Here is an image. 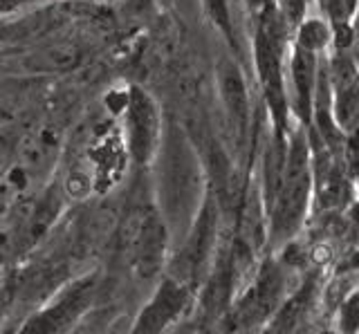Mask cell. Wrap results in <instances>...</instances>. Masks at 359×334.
Masks as SVG:
<instances>
[{
  "label": "cell",
  "mask_w": 359,
  "mask_h": 334,
  "mask_svg": "<svg viewBox=\"0 0 359 334\" xmlns=\"http://www.w3.org/2000/svg\"><path fill=\"white\" fill-rule=\"evenodd\" d=\"M218 81H220L222 102L227 106L231 124L238 128V132L243 135L247 128V121H250V97H247L243 74L231 61H222L220 72H218Z\"/></svg>",
  "instance_id": "obj_5"
},
{
  "label": "cell",
  "mask_w": 359,
  "mask_h": 334,
  "mask_svg": "<svg viewBox=\"0 0 359 334\" xmlns=\"http://www.w3.org/2000/svg\"><path fill=\"white\" fill-rule=\"evenodd\" d=\"M180 307H182V292L173 285H166L160 296L151 303V307L142 314L135 334H157L168 319L177 314Z\"/></svg>",
  "instance_id": "obj_7"
},
{
  "label": "cell",
  "mask_w": 359,
  "mask_h": 334,
  "mask_svg": "<svg viewBox=\"0 0 359 334\" xmlns=\"http://www.w3.org/2000/svg\"><path fill=\"white\" fill-rule=\"evenodd\" d=\"M314 52H306L301 48H294L292 54V83H294V95H297V110L303 119H310L312 113V97H314V83H317V74H314Z\"/></svg>",
  "instance_id": "obj_6"
},
{
  "label": "cell",
  "mask_w": 359,
  "mask_h": 334,
  "mask_svg": "<svg viewBox=\"0 0 359 334\" xmlns=\"http://www.w3.org/2000/svg\"><path fill=\"white\" fill-rule=\"evenodd\" d=\"M250 3H252V7H256V9H263V7L269 3V0H250Z\"/></svg>",
  "instance_id": "obj_12"
},
{
  "label": "cell",
  "mask_w": 359,
  "mask_h": 334,
  "mask_svg": "<svg viewBox=\"0 0 359 334\" xmlns=\"http://www.w3.org/2000/svg\"><path fill=\"white\" fill-rule=\"evenodd\" d=\"M166 244L164 222L155 214H149L137 227V236L133 240V258L135 267L142 276H153L162 263Z\"/></svg>",
  "instance_id": "obj_4"
},
{
  "label": "cell",
  "mask_w": 359,
  "mask_h": 334,
  "mask_svg": "<svg viewBox=\"0 0 359 334\" xmlns=\"http://www.w3.org/2000/svg\"><path fill=\"white\" fill-rule=\"evenodd\" d=\"M283 7H285V16L292 23H297L303 16V9H306V0H283Z\"/></svg>",
  "instance_id": "obj_10"
},
{
  "label": "cell",
  "mask_w": 359,
  "mask_h": 334,
  "mask_svg": "<svg viewBox=\"0 0 359 334\" xmlns=\"http://www.w3.org/2000/svg\"><path fill=\"white\" fill-rule=\"evenodd\" d=\"M126 124H128V144L135 160L144 162L155 148L160 135V117L151 97L140 88H133L126 99Z\"/></svg>",
  "instance_id": "obj_3"
},
{
  "label": "cell",
  "mask_w": 359,
  "mask_h": 334,
  "mask_svg": "<svg viewBox=\"0 0 359 334\" xmlns=\"http://www.w3.org/2000/svg\"><path fill=\"white\" fill-rule=\"evenodd\" d=\"M308 144L301 135L292 137L290 153L283 164V175L276 191V214L274 225L278 231H287L297 225L308 204L310 191V169H308Z\"/></svg>",
  "instance_id": "obj_2"
},
{
  "label": "cell",
  "mask_w": 359,
  "mask_h": 334,
  "mask_svg": "<svg viewBox=\"0 0 359 334\" xmlns=\"http://www.w3.org/2000/svg\"><path fill=\"white\" fill-rule=\"evenodd\" d=\"M205 5H207V12H209L213 23H216L224 32V36H227L229 41H233V29H231L227 0H205Z\"/></svg>",
  "instance_id": "obj_9"
},
{
  "label": "cell",
  "mask_w": 359,
  "mask_h": 334,
  "mask_svg": "<svg viewBox=\"0 0 359 334\" xmlns=\"http://www.w3.org/2000/svg\"><path fill=\"white\" fill-rule=\"evenodd\" d=\"M280 52H283V32H280V20L269 3L263 7L261 27L256 32V65L258 76H261L265 99L278 130L285 126V90H283V72H280Z\"/></svg>",
  "instance_id": "obj_1"
},
{
  "label": "cell",
  "mask_w": 359,
  "mask_h": 334,
  "mask_svg": "<svg viewBox=\"0 0 359 334\" xmlns=\"http://www.w3.org/2000/svg\"><path fill=\"white\" fill-rule=\"evenodd\" d=\"M32 3H39V0H0V12H14V9L27 7Z\"/></svg>",
  "instance_id": "obj_11"
},
{
  "label": "cell",
  "mask_w": 359,
  "mask_h": 334,
  "mask_svg": "<svg viewBox=\"0 0 359 334\" xmlns=\"http://www.w3.org/2000/svg\"><path fill=\"white\" fill-rule=\"evenodd\" d=\"M328 41H330V27L325 20L308 18L301 23L299 36H297V48L306 50V52H319L328 46Z\"/></svg>",
  "instance_id": "obj_8"
}]
</instances>
